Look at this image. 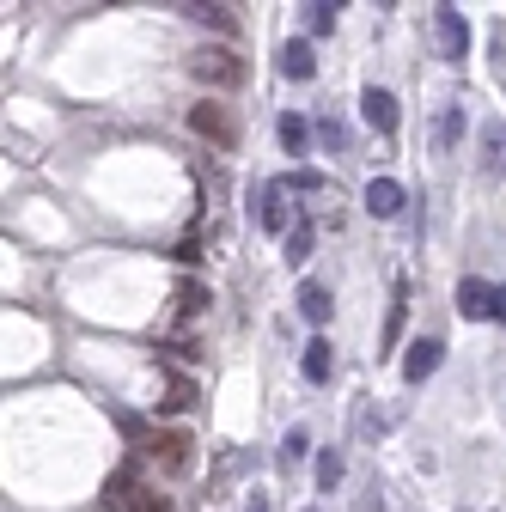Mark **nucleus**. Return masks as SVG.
<instances>
[{
	"instance_id": "nucleus-25",
	"label": "nucleus",
	"mask_w": 506,
	"mask_h": 512,
	"mask_svg": "<svg viewBox=\"0 0 506 512\" xmlns=\"http://www.w3.org/2000/svg\"><path fill=\"white\" fill-rule=\"evenodd\" d=\"M281 458H287V464H299V458H305V427H293V433H287V445H281Z\"/></svg>"
},
{
	"instance_id": "nucleus-12",
	"label": "nucleus",
	"mask_w": 506,
	"mask_h": 512,
	"mask_svg": "<svg viewBox=\"0 0 506 512\" xmlns=\"http://www.w3.org/2000/svg\"><path fill=\"white\" fill-rule=\"evenodd\" d=\"M275 135H281V153H293V159H305L311 153V135H318V128H311L299 110H287L281 116V128H275Z\"/></svg>"
},
{
	"instance_id": "nucleus-6",
	"label": "nucleus",
	"mask_w": 506,
	"mask_h": 512,
	"mask_svg": "<svg viewBox=\"0 0 506 512\" xmlns=\"http://www.w3.org/2000/svg\"><path fill=\"white\" fill-rule=\"evenodd\" d=\"M439 354H446V348H439L433 336L409 342V348H403V360H397V366H403V384H427V378L439 372Z\"/></svg>"
},
{
	"instance_id": "nucleus-21",
	"label": "nucleus",
	"mask_w": 506,
	"mask_h": 512,
	"mask_svg": "<svg viewBox=\"0 0 506 512\" xmlns=\"http://www.w3.org/2000/svg\"><path fill=\"white\" fill-rule=\"evenodd\" d=\"M311 244H318V226H311V220H299V226L287 232V263H305V256H311Z\"/></svg>"
},
{
	"instance_id": "nucleus-5",
	"label": "nucleus",
	"mask_w": 506,
	"mask_h": 512,
	"mask_svg": "<svg viewBox=\"0 0 506 512\" xmlns=\"http://www.w3.org/2000/svg\"><path fill=\"white\" fill-rule=\"evenodd\" d=\"M287 220H293V214H287V183H263V189H257V232H269V238H275V232H293Z\"/></svg>"
},
{
	"instance_id": "nucleus-28",
	"label": "nucleus",
	"mask_w": 506,
	"mask_h": 512,
	"mask_svg": "<svg viewBox=\"0 0 506 512\" xmlns=\"http://www.w3.org/2000/svg\"><path fill=\"white\" fill-rule=\"evenodd\" d=\"M244 512H269V500H263V494H257V500H250V506H244Z\"/></svg>"
},
{
	"instance_id": "nucleus-16",
	"label": "nucleus",
	"mask_w": 506,
	"mask_h": 512,
	"mask_svg": "<svg viewBox=\"0 0 506 512\" xmlns=\"http://www.w3.org/2000/svg\"><path fill=\"white\" fill-rule=\"evenodd\" d=\"M299 19H305V31H311V37H330V31H336V19H342V7H330V0H311V7H299Z\"/></svg>"
},
{
	"instance_id": "nucleus-13",
	"label": "nucleus",
	"mask_w": 506,
	"mask_h": 512,
	"mask_svg": "<svg viewBox=\"0 0 506 512\" xmlns=\"http://www.w3.org/2000/svg\"><path fill=\"white\" fill-rule=\"evenodd\" d=\"M171 305H177V317H202V311L214 305V293H208L202 281H177V287H171Z\"/></svg>"
},
{
	"instance_id": "nucleus-23",
	"label": "nucleus",
	"mask_w": 506,
	"mask_h": 512,
	"mask_svg": "<svg viewBox=\"0 0 506 512\" xmlns=\"http://www.w3.org/2000/svg\"><path fill=\"white\" fill-rule=\"evenodd\" d=\"M318 141H324L330 153H342V147H348V128H342V116H324V122H318Z\"/></svg>"
},
{
	"instance_id": "nucleus-17",
	"label": "nucleus",
	"mask_w": 506,
	"mask_h": 512,
	"mask_svg": "<svg viewBox=\"0 0 506 512\" xmlns=\"http://www.w3.org/2000/svg\"><path fill=\"white\" fill-rule=\"evenodd\" d=\"M299 311L311 317V324H324V317H330V287L324 281H305L299 287Z\"/></svg>"
},
{
	"instance_id": "nucleus-10",
	"label": "nucleus",
	"mask_w": 506,
	"mask_h": 512,
	"mask_svg": "<svg viewBox=\"0 0 506 512\" xmlns=\"http://www.w3.org/2000/svg\"><path fill=\"white\" fill-rule=\"evenodd\" d=\"M275 61H281V74H287V80H311V74H318V49H311L305 37L281 43V55H275Z\"/></svg>"
},
{
	"instance_id": "nucleus-7",
	"label": "nucleus",
	"mask_w": 506,
	"mask_h": 512,
	"mask_svg": "<svg viewBox=\"0 0 506 512\" xmlns=\"http://www.w3.org/2000/svg\"><path fill=\"white\" fill-rule=\"evenodd\" d=\"M433 37H439V49H446L452 61H464V49H470V25H464L458 7H439V13H433Z\"/></svg>"
},
{
	"instance_id": "nucleus-20",
	"label": "nucleus",
	"mask_w": 506,
	"mask_h": 512,
	"mask_svg": "<svg viewBox=\"0 0 506 512\" xmlns=\"http://www.w3.org/2000/svg\"><path fill=\"white\" fill-rule=\"evenodd\" d=\"M342 476H348V470H342V452H336V445H330V452H318V488H324V494H336V488H342Z\"/></svg>"
},
{
	"instance_id": "nucleus-19",
	"label": "nucleus",
	"mask_w": 506,
	"mask_h": 512,
	"mask_svg": "<svg viewBox=\"0 0 506 512\" xmlns=\"http://www.w3.org/2000/svg\"><path fill=\"white\" fill-rule=\"evenodd\" d=\"M330 360H336V354H330V342L318 336V342H305V360H299V366H305L311 384H324V378H330Z\"/></svg>"
},
{
	"instance_id": "nucleus-22",
	"label": "nucleus",
	"mask_w": 506,
	"mask_h": 512,
	"mask_svg": "<svg viewBox=\"0 0 506 512\" xmlns=\"http://www.w3.org/2000/svg\"><path fill=\"white\" fill-rule=\"evenodd\" d=\"M433 135H439V147H452V141L464 135V110L446 104V110H439V122H433Z\"/></svg>"
},
{
	"instance_id": "nucleus-9",
	"label": "nucleus",
	"mask_w": 506,
	"mask_h": 512,
	"mask_svg": "<svg viewBox=\"0 0 506 512\" xmlns=\"http://www.w3.org/2000/svg\"><path fill=\"white\" fill-rule=\"evenodd\" d=\"M366 214L372 220H397L403 214V183L397 177H372L366 183Z\"/></svg>"
},
{
	"instance_id": "nucleus-14",
	"label": "nucleus",
	"mask_w": 506,
	"mask_h": 512,
	"mask_svg": "<svg viewBox=\"0 0 506 512\" xmlns=\"http://www.w3.org/2000/svg\"><path fill=\"white\" fill-rule=\"evenodd\" d=\"M183 19H196V25L220 31V37H232V31H238V7H183Z\"/></svg>"
},
{
	"instance_id": "nucleus-2",
	"label": "nucleus",
	"mask_w": 506,
	"mask_h": 512,
	"mask_svg": "<svg viewBox=\"0 0 506 512\" xmlns=\"http://www.w3.org/2000/svg\"><path fill=\"white\" fill-rule=\"evenodd\" d=\"M189 135H202L208 147H220V153H232L238 147V122H232V110L226 104H214V98H202V104H189Z\"/></svg>"
},
{
	"instance_id": "nucleus-18",
	"label": "nucleus",
	"mask_w": 506,
	"mask_h": 512,
	"mask_svg": "<svg viewBox=\"0 0 506 512\" xmlns=\"http://www.w3.org/2000/svg\"><path fill=\"white\" fill-rule=\"evenodd\" d=\"M189 403H196V384H189V378H165V403H159V415H183Z\"/></svg>"
},
{
	"instance_id": "nucleus-26",
	"label": "nucleus",
	"mask_w": 506,
	"mask_h": 512,
	"mask_svg": "<svg viewBox=\"0 0 506 512\" xmlns=\"http://www.w3.org/2000/svg\"><path fill=\"white\" fill-rule=\"evenodd\" d=\"M494 317L506 324V287H494Z\"/></svg>"
},
{
	"instance_id": "nucleus-27",
	"label": "nucleus",
	"mask_w": 506,
	"mask_h": 512,
	"mask_svg": "<svg viewBox=\"0 0 506 512\" xmlns=\"http://www.w3.org/2000/svg\"><path fill=\"white\" fill-rule=\"evenodd\" d=\"M360 512H378V488H366V500H360Z\"/></svg>"
},
{
	"instance_id": "nucleus-11",
	"label": "nucleus",
	"mask_w": 506,
	"mask_h": 512,
	"mask_svg": "<svg viewBox=\"0 0 506 512\" xmlns=\"http://www.w3.org/2000/svg\"><path fill=\"white\" fill-rule=\"evenodd\" d=\"M458 311L470 317V324L494 317V287H488V281H476V275H470V281H458Z\"/></svg>"
},
{
	"instance_id": "nucleus-24",
	"label": "nucleus",
	"mask_w": 506,
	"mask_h": 512,
	"mask_svg": "<svg viewBox=\"0 0 506 512\" xmlns=\"http://www.w3.org/2000/svg\"><path fill=\"white\" fill-rule=\"evenodd\" d=\"M177 263H183V269H196V263H202V238H196V232L177 244Z\"/></svg>"
},
{
	"instance_id": "nucleus-3",
	"label": "nucleus",
	"mask_w": 506,
	"mask_h": 512,
	"mask_svg": "<svg viewBox=\"0 0 506 512\" xmlns=\"http://www.w3.org/2000/svg\"><path fill=\"white\" fill-rule=\"evenodd\" d=\"M135 458H153V464H159L165 476H189V458H196V439L171 427V433H153V439L141 445Z\"/></svg>"
},
{
	"instance_id": "nucleus-4",
	"label": "nucleus",
	"mask_w": 506,
	"mask_h": 512,
	"mask_svg": "<svg viewBox=\"0 0 506 512\" xmlns=\"http://www.w3.org/2000/svg\"><path fill=\"white\" fill-rule=\"evenodd\" d=\"M189 74L202 86H244V61H238V49H196L189 55Z\"/></svg>"
},
{
	"instance_id": "nucleus-8",
	"label": "nucleus",
	"mask_w": 506,
	"mask_h": 512,
	"mask_svg": "<svg viewBox=\"0 0 506 512\" xmlns=\"http://www.w3.org/2000/svg\"><path fill=\"white\" fill-rule=\"evenodd\" d=\"M360 116L378 128V135H397V122H403V116H397V98H391L385 86H366V92H360Z\"/></svg>"
},
{
	"instance_id": "nucleus-15",
	"label": "nucleus",
	"mask_w": 506,
	"mask_h": 512,
	"mask_svg": "<svg viewBox=\"0 0 506 512\" xmlns=\"http://www.w3.org/2000/svg\"><path fill=\"white\" fill-rule=\"evenodd\" d=\"M482 165H488L494 177L506 171V122H488V128H482Z\"/></svg>"
},
{
	"instance_id": "nucleus-1",
	"label": "nucleus",
	"mask_w": 506,
	"mask_h": 512,
	"mask_svg": "<svg viewBox=\"0 0 506 512\" xmlns=\"http://www.w3.org/2000/svg\"><path fill=\"white\" fill-rule=\"evenodd\" d=\"M104 512H171V500L141 482V458L129 452L116 464V476L104 482Z\"/></svg>"
}]
</instances>
